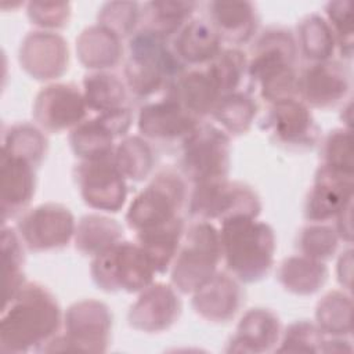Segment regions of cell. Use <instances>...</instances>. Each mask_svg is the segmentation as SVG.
<instances>
[{
	"mask_svg": "<svg viewBox=\"0 0 354 354\" xmlns=\"http://www.w3.org/2000/svg\"><path fill=\"white\" fill-rule=\"evenodd\" d=\"M21 68L35 80L50 82L62 77L69 68V47L57 32L32 30L19 44Z\"/></svg>",
	"mask_w": 354,
	"mask_h": 354,
	"instance_id": "ac0fdd59",
	"label": "cell"
},
{
	"mask_svg": "<svg viewBox=\"0 0 354 354\" xmlns=\"http://www.w3.org/2000/svg\"><path fill=\"white\" fill-rule=\"evenodd\" d=\"M15 228L28 250L41 253L68 246L73 239L76 221L66 206L47 202L22 213Z\"/></svg>",
	"mask_w": 354,
	"mask_h": 354,
	"instance_id": "7c38bea8",
	"label": "cell"
},
{
	"mask_svg": "<svg viewBox=\"0 0 354 354\" xmlns=\"http://www.w3.org/2000/svg\"><path fill=\"white\" fill-rule=\"evenodd\" d=\"M184 176L174 169H160L129 205L124 220L134 232L153 228L180 217L188 202Z\"/></svg>",
	"mask_w": 354,
	"mask_h": 354,
	"instance_id": "8992f818",
	"label": "cell"
},
{
	"mask_svg": "<svg viewBox=\"0 0 354 354\" xmlns=\"http://www.w3.org/2000/svg\"><path fill=\"white\" fill-rule=\"evenodd\" d=\"M183 303L171 283L152 282L142 289L127 313L129 325L144 333L170 329L180 318Z\"/></svg>",
	"mask_w": 354,
	"mask_h": 354,
	"instance_id": "d6986e66",
	"label": "cell"
},
{
	"mask_svg": "<svg viewBox=\"0 0 354 354\" xmlns=\"http://www.w3.org/2000/svg\"><path fill=\"white\" fill-rule=\"evenodd\" d=\"M184 231L185 223L180 216L162 225L136 232V243L148 256L156 274H165L170 270Z\"/></svg>",
	"mask_w": 354,
	"mask_h": 354,
	"instance_id": "83f0119b",
	"label": "cell"
},
{
	"mask_svg": "<svg viewBox=\"0 0 354 354\" xmlns=\"http://www.w3.org/2000/svg\"><path fill=\"white\" fill-rule=\"evenodd\" d=\"M25 245L17 228L3 225L1 230V254L4 266V303L10 301L25 285Z\"/></svg>",
	"mask_w": 354,
	"mask_h": 354,
	"instance_id": "74e56055",
	"label": "cell"
},
{
	"mask_svg": "<svg viewBox=\"0 0 354 354\" xmlns=\"http://www.w3.org/2000/svg\"><path fill=\"white\" fill-rule=\"evenodd\" d=\"M180 149V173L192 184L228 177L231 138L220 127L201 122L181 142Z\"/></svg>",
	"mask_w": 354,
	"mask_h": 354,
	"instance_id": "9c48e42d",
	"label": "cell"
},
{
	"mask_svg": "<svg viewBox=\"0 0 354 354\" xmlns=\"http://www.w3.org/2000/svg\"><path fill=\"white\" fill-rule=\"evenodd\" d=\"M329 270L324 261L295 254L283 259L277 271L281 286L297 296H311L319 292L326 283Z\"/></svg>",
	"mask_w": 354,
	"mask_h": 354,
	"instance_id": "f1b7e54d",
	"label": "cell"
},
{
	"mask_svg": "<svg viewBox=\"0 0 354 354\" xmlns=\"http://www.w3.org/2000/svg\"><path fill=\"white\" fill-rule=\"evenodd\" d=\"M351 88L348 68L336 59L313 62L297 75L296 97L310 109H330L342 104Z\"/></svg>",
	"mask_w": 354,
	"mask_h": 354,
	"instance_id": "2e32d148",
	"label": "cell"
},
{
	"mask_svg": "<svg viewBox=\"0 0 354 354\" xmlns=\"http://www.w3.org/2000/svg\"><path fill=\"white\" fill-rule=\"evenodd\" d=\"M73 178L83 202L91 209L116 213L124 206L127 184L113 155L79 160L73 169Z\"/></svg>",
	"mask_w": 354,
	"mask_h": 354,
	"instance_id": "8fae6325",
	"label": "cell"
},
{
	"mask_svg": "<svg viewBox=\"0 0 354 354\" xmlns=\"http://www.w3.org/2000/svg\"><path fill=\"white\" fill-rule=\"evenodd\" d=\"M124 64L127 90L140 100L167 94L185 66L174 54L169 40L148 30L138 29L129 39Z\"/></svg>",
	"mask_w": 354,
	"mask_h": 354,
	"instance_id": "277c9868",
	"label": "cell"
},
{
	"mask_svg": "<svg viewBox=\"0 0 354 354\" xmlns=\"http://www.w3.org/2000/svg\"><path fill=\"white\" fill-rule=\"evenodd\" d=\"M296 43L297 50L310 64L332 59L336 50V39L328 21L317 12L299 21Z\"/></svg>",
	"mask_w": 354,
	"mask_h": 354,
	"instance_id": "836d02e7",
	"label": "cell"
},
{
	"mask_svg": "<svg viewBox=\"0 0 354 354\" xmlns=\"http://www.w3.org/2000/svg\"><path fill=\"white\" fill-rule=\"evenodd\" d=\"M124 239L120 223L105 214L90 213L79 218L75 228L73 243L77 252L91 259Z\"/></svg>",
	"mask_w": 354,
	"mask_h": 354,
	"instance_id": "f546056e",
	"label": "cell"
},
{
	"mask_svg": "<svg viewBox=\"0 0 354 354\" xmlns=\"http://www.w3.org/2000/svg\"><path fill=\"white\" fill-rule=\"evenodd\" d=\"M113 159L124 178L136 183L147 180L155 166L153 148L141 136L123 137L115 148Z\"/></svg>",
	"mask_w": 354,
	"mask_h": 354,
	"instance_id": "d590c367",
	"label": "cell"
},
{
	"mask_svg": "<svg viewBox=\"0 0 354 354\" xmlns=\"http://www.w3.org/2000/svg\"><path fill=\"white\" fill-rule=\"evenodd\" d=\"M326 21L335 35L336 48L343 58L353 55V4L348 0L329 1L325 6Z\"/></svg>",
	"mask_w": 354,
	"mask_h": 354,
	"instance_id": "ee69618b",
	"label": "cell"
},
{
	"mask_svg": "<svg viewBox=\"0 0 354 354\" xmlns=\"http://www.w3.org/2000/svg\"><path fill=\"white\" fill-rule=\"evenodd\" d=\"M225 268L238 281L254 283L268 275L274 264L277 238L272 227L257 217L234 216L218 230Z\"/></svg>",
	"mask_w": 354,
	"mask_h": 354,
	"instance_id": "3957f363",
	"label": "cell"
},
{
	"mask_svg": "<svg viewBox=\"0 0 354 354\" xmlns=\"http://www.w3.org/2000/svg\"><path fill=\"white\" fill-rule=\"evenodd\" d=\"M141 4L137 1H108L101 6L97 24L109 29L122 40L131 37L140 28Z\"/></svg>",
	"mask_w": 354,
	"mask_h": 354,
	"instance_id": "f35d334b",
	"label": "cell"
},
{
	"mask_svg": "<svg viewBox=\"0 0 354 354\" xmlns=\"http://www.w3.org/2000/svg\"><path fill=\"white\" fill-rule=\"evenodd\" d=\"M188 112L198 119L212 115L216 104L223 95L217 79L209 65L184 71L169 90Z\"/></svg>",
	"mask_w": 354,
	"mask_h": 354,
	"instance_id": "cb8c5ba5",
	"label": "cell"
},
{
	"mask_svg": "<svg viewBox=\"0 0 354 354\" xmlns=\"http://www.w3.org/2000/svg\"><path fill=\"white\" fill-rule=\"evenodd\" d=\"M48 149V141L44 131L32 123L11 124L3 136L1 151L21 155L40 167Z\"/></svg>",
	"mask_w": 354,
	"mask_h": 354,
	"instance_id": "8d00e7d4",
	"label": "cell"
},
{
	"mask_svg": "<svg viewBox=\"0 0 354 354\" xmlns=\"http://www.w3.org/2000/svg\"><path fill=\"white\" fill-rule=\"evenodd\" d=\"M83 91L73 83H50L35 97L32 115L36 124L48 133L75 129L87 116Z\"/></svg>",
	"mask_w": 354,
	"mask_h": 354,
	"instance_id": "9a60e30c",
	"label": "cell"
},
{
	"mask_svg": "<svg viewBox=\"0 0 354 354\" xmlns=\"http://www.w3.org/2000/svg\"><path fill=\"white\" fill-rule=\"evenodd\" d=\"M171 48L184 66L210 64L223 50V40L207 19L191 18L174 36Z\"/></svg>",
	"mask_w": 354,
	"mask_h": 354,
	"instance_id": "484cf974",
	"label": "cell"
},
{
	"mask_svg": "<svg viewBox=\"0 0 354 354\" xmlns=\"http://www.w3.org/2000/svg\"><path fill=\"white\" fill-rule=\"evenodd\" d=\"M223 260L218 230L210 223L196 220L184 231L170 267V283L178 293L192 295L217 271Z\"/></svg>",
	"mask_w": 354,
	"mask_h": 354,
	"instance_id": "5b68a950",
	"label": "cell"
},
{
	"mask_svg": "<svg viewBox=\"0 0 354 354\" xmlns=\"http://www.w3.org/2000/svg\"><path fill=\"white\" fill-rule=\"evenodd\" d=\"M297 51L295 35L282 26L267 28L256 40L248 58V80L268 105L296 97Z\"/></svg>",
	"mask_w": 354,
	"mask_h": 354,
	"instance_id": "7a4b0ae2",
	"label": "cell"
},
{
	"mask_svg": "<svg viewBox=\"0 0 354 354\" xmlns=\"http://www.w3.org/2000/svg\"><path fill=\"white\" fill-rule=\"evenodd\" d=\"M207 65L217 79L223 95L239 90L248 77V57L239 47L223 48Z\"/></svg>",
	"mask_w": 354,
	"mask_h": 354,
	"instance_id": "60d3db41",
	"label": "cell"
},
{
	"mask_svg": "<svg viewBox=\"0 0 354 354\" xmlns=\"http://www.w3.org/2000/svg\"><path fill=\"white\" fill-rule=\"evenodd\" d=\"M188 212L195 220L224 221L234 216L259 217L261 202L257 192L242 181L227 178L194 184L188 195Z\"/></svg>",
	"mask_w": 354,
	"mask_h": 354,
	"instance_id": "30bf717a",
	"label": "cell"
},
{
	"mask_svg": "<svg viewBox=\"0 0 354 354\" xmlns=\"http://www.w3.org/2000/svg\"><path fill=\"white\" fill-rule=\"evenodd\" d=\"M315 325L325 336H351L353 300L350 292L333 289L325 293L315 307Z\"/></svg>",
	"mask_w": 354,
	"mask_h": 354,
	"instance_id": "e575fe53",
	"label": "cell"
},
{
	"mask_svg": "<svg viewBox=\"0 0 354 354\" xmlns=\"http://www.w3.org/2000/svg\"><path fill=\"white\" fill-rule=\"evenodd\" d=\"M207 17L221 40L232 47L250 41L260 21L256 6L250 1H210Z\"/></svg>",
	"mask_w": 354,
	"mask_h": 354,
	"instance_id": "d4e9b609",
	"label": "cell"
},
{
	"mask_svg": "<svg viewBox=\"0 0 354 354\" xmlns=\"http://www.w3.org/2000/svg\"><path fill=\"white\" fill-rule=\"evenodd\" d=\"M339 241L340 238L333 225L310 223L301 228L297 236V248L300 254L325 263L336 254Z\"/></svg>",
	"mask_w": 354,
	"mask_h": 354,
	"instance_id": "ab89813d",
	"label": "cell"
},
{
	"mask_svg": "<svg viewBox=\"0 0 354 354\" xmlns=\"http://www.w3.org/2000/svg\"><path fill=\"white\" fill-rule=\"evenodd\" d=\"M336 277L339 283L347 290H351V279H353V250L347 248L343 250L337 259L336 264Z\"/></svg>",
	"mask_w": 354,
	"mask_h": 354,
	"instance_id": "7dc6e473",
	"label": "cell"
},
{
	"mask_svg": "<svg viewBox=\"0 0 354 354\" xmlns=\"http://www.w3.org/2000/svg\"><path fill=\"white\" fill-rule=\"evenodd\" d=\"M282 335L279 317L270 308L253 307L239 319L227 343V353H268L275 350Z\"/></svg>",
	"mask_w": 354,
	"mask_h": 354,
	"instance_id": "603a6c76",
	"label": "cell"
},
{
	"mask_svg": "<svg viewBox=\"0 0 354 354\" xmlns=\"http://www.w3.org/2000/svg\"><path fill=\"white\" fill-rule=\"evenodd\" d=\"M201 119L188 112L173 95L145 102L137 115V127L145 140L162 144L181 142L199 126Z\"/></svg>",
	"mask_w": 354,
	"mask_h": 354,
	"instance_id": "e0dca14e",
	"label": "cell"
},
{
	"mask_svg": "<svg viewBox=\"0 0 354 354\" xmlns=\"http://www.w3.org/2000/svg\"><path fill=\"white\" fill-rule=\"evenodd\" d=\"M321 165L354 174L351 129H333L325 136L321 142Z\"/></svg>",
	"mask_w": 354,
	"mask_h": 354,
	"instance_id": "7bdbcfd3",
	"label": "cell"
},
{
	"mask_svg": "<svg viewBox=\"0 0 354 354\" xmlns=\"http://www.w3.org/2000/svg\"><path fill=\"white\" fill-rule=\"evenodd\" d=\"M260 127L275 144L292 151L311 149L319 138L311 109L297 97L270 104Z\"/></svg>",
	"mask_w": 354,
	"mask_h": 354,
	"instance_id": "4fadbf2b",
	"label": "cell"
},
{
	"mask_svg": "<svg viewBox=\"0 0 354 354\" xmlns=\"http://www.w3.org/2000/svg\"><path fill=\"white\" fill-rule=\"evenodd\" d=\"M82 91L87 109L97 115L127 105L129 90L126 83L108 71L87 73L83 79Z\"/></svg>",
	"mask_w": 354,
	"mask_h": 354,
	"instance_id": "1f68e13d",
	"label": "cell"
},
{
	"mask_svg": "<svg viewBox=\"0 0 354 354\" xmlns=\"http://www.w3.org/2000/svg\"><path fill=\"white\" fill-rule=\"evenodd\" d=\"M156 271L144 250L130 241H120L91 260L90 275L104 292L140 293L153 282Z\"/></svg>",
	"mask_w": 354,
	"mask_h": 354,
	"instance_id": "ba28073f",
	"label": "cell"
},
{
	"mask_svg": "<svg viewBox=\"0 0 354 354\" xmlns=\"http://www.w3.org/2000/svg\"><path fill=\"white\" fill-rule=\"evenodd\" d=\"M64 321L57 297L39 282H25L17 295L3 304L0 351H41L58 335Z\"/></svg>",
	"mask_w": 354,
	"mask_h": 354,
	"instance_id": "6da1fadb",
	"label": "cell"
},
{
	"mask_svg": "<svg viewBox=\"0 0 354 354\" xmlns=\"http://www.w3.org/2000/svg\"><path fill=\"white\" fill-rule=\"evenodd\" d=\"M353 201L348 202L347 205L343 206V209L336 214L335 217V230L339 235V238L344 242H347L348 245L351 243L353 241V223H351V218H353Z\"/></svg>",
	"mask_w": 354,
	"mask_h": 354,
	"instance_id": "bcb514c9",
	"label": "cell"
},
{
	"mask_svg": "<svg viewBox=\"0 0 354 354\" xmlns=\"http://www.w3.org/2000/svg\"><path fill=\"white\" fill-rule=\"evenodd\" d=\"M76 55L91 72L113 69L123 58L122 39L98 24L90 25L76 37Z\"/></svg>",
	"mask_w": 354,
	"mask_h": 354,
	"instance_id": "4316f807",
	"label": "cell"
},
{
	"mask_svg": "<svg viewBox=\"0 0 354 354\" xmlns=\"http://www.w3.org/2000/svg\"><path fill=\"white\" fill-rule=\"evenodd\" d=\"M26 15L40 30L54 32L68 26L72 7L66 1H29L26 4Z\"/></svg>",
	"mask_w": 354,
	"mask_h": 354,
	"instance_id": "f6af8a7d",
	"label": "cell"
},
{
	"mask_svg": "<svg viewBox=\"0 0 354 354\" xmlns=\"http://www.w3.org/2000/svg\"><path fill=\"white\" fill-rule=\"evenodd\" d=\"M353 188L354 174L319 165L306 196L304 218L310 223L335 218L343 206L353 201Z\"/></svg>",
	"mask_w": 354,
	"mask_h": 354,
	"instance_id": "ffe728a7",
	"label": "cell"
},
{
	"mask_svg": "<svg viewBox=\"0 0 354 354\" xmlns=\"http://www.w3.org/2000/svg\"><path fill=\"white\" fill-rule=\"evenodd\" d=\"M39 166L32 160L1 151V213L3 221L21 216L26 212L36 191V171Z\"/></svg>",
	"mask_w": 354,
	"mask_h": 354,
	"instance_id": "7402d4cb",
	"label": "cell"
},
{
	"mask_svg": "<svg viewBox=\"0 0 354 354\" xmlns=\"http://www.w3.org/2000/svg\"><path fill=\"white\" fill-rule=\"evenodd\" d=\"M133 122L129 105L84 119L69 133V145L80 160L112 156L116 140L126 137Z\"/></svg>",
	"mask_w": 354,
	"mask_h": 354,
	"instance_id": "5bb4252c",
	"label": "cell"
},
{
	"mask_svg": "<svg viewBox=\"0 0 354 354\" xmlns=\"http://www.w3.org/2000/svg\"><path fill=\"white\" fill-rule=\"evenodd\" d=\"M242 282L228 271H217L205 285L192 293V308L205 321L227 324L239 313L245 292Z\"/></svg>",
	"mask_w": 354,
	"mask_h": 354,
	"instance_id": "44dd1931",
	"label": "cell"
},
{
	"mask_svg": "<svg viewBox=\"0 0 354 354\" xmlns=\"http://www.w3.org/2000/svg\"><path fill=\"white\" fill-rule=\"evenodd\" d=\"M109 307L95 299L72 303L64 314V333L53 337L41 351H91L108 350L112 332Z\"/></svg>",
	"mask_w": 354,
	"mask_h": 354,
	"instance_id": "52a82bcc",
	"label": "cell"
},
{
	"mask_svg": "<svg viewBox=\"0 0 354 354\" xmlns=\"http://www.w3.org/2000/svg\"><path fill=\"white\" fill-rule=\"evenodd\" d=\"M259 106L249 91L236 90L221 95L216 104L212 118L230 137L248 133L256 119Z\"/></svg>",
	"mask_w": 354,
	"mask_h": 354,
	"instance_id": "d6a6232c",
	"label": "cell"
},
{
	"mask_svg": "<svg viewBox=\"0 0 354 354\" xmlns=\"http://www.w3.org/2000/svg\"><path fill=\"white\" fill-rule=\"evenodd\" d=\"M325 335L315 322L306 319L289 324L281 335L277 353H321Z\"/></svg>",
	"mask_w": 354,
	"mask_h": 354,
	"instance_id": "b9f144b4",
	"label": "cell"
},
{
	"mask_svg": "<svg viewBox=\"0 0 354 354\" xmlns=\"http://www.w3.org/2000/svg\"><path fill=\"white\" fill-rule=\"evenodd\" d=\"M196 7L194 1H148L141 4L138 29L169 40L192 18Z\"/></svg>",
	"mask_w": 354,
	"mask_h": 354,
	"instance_id": "4dcf8cb0",
	"label": "cell"
}]
</instances>
